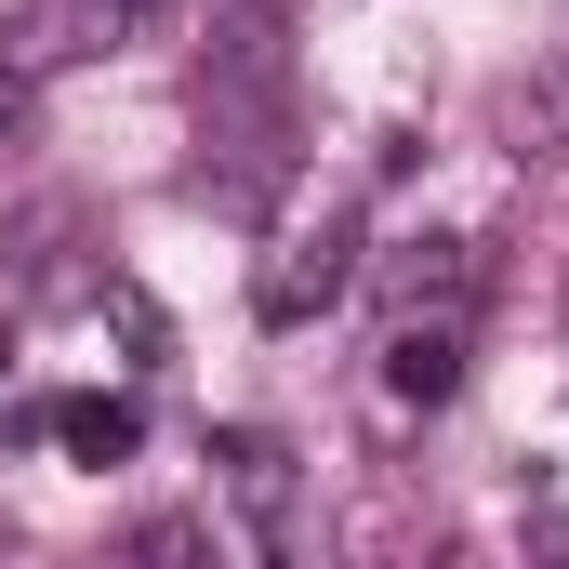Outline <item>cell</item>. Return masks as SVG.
<instances>
[{
	"label": "cell",
	"mask_w": 569,
	"mask_h": 569,
	"mask_svg": "<svg viewBox=\"0 0 569 569\" xmlns=\"http://www.w3.org/2000/svg\"><path fill=\"white\" fill-rule=\"evenodd\" d=\"M345 279H358V212L331 199L318 226H291L279 252H266V279H252V318H266V331H305V318H331V305H345Z\"/></svg>",
	"instance_id": "cell-1"
},
{
	"label": "cell",
	"mask_w": 569,
	"mask_h": 569,
	"mask_svg": "<svg viewBox=\"0 0 569 569\" xmlns=\"http://www.w3.org/2000/svg\"><path fill=\"white\" fill-rule=\"evenodd\" d=\"M463 358H477L463 305H398V331H385V398H411V411H437V398L463 385Z\"/></svg>",
	"instance_id": "cell-2"
},
{
	"label": "cell",
	"mask_w": 569,
	"mask_h": 569,
	"mask_svg": "<svg viewBox=\"0 0 569 569\" xmlns=\"http://www.w3.org/2000/svg\"><path fill=\"white\" fill-rule=\"evenodd\" d=\"M27 93H40V80H27V67H13V53H0V159H13V146H27Z\"/></svg>",
	"instance_id": "cell-6"
},
{
	"label": "cell",
	"mask_w": 569,
	"mask_h": 569,
	"mask_svg": "<svg viewBox=\"0 0 569 569\" xmlns=\"http://www.w3.org/2000/svg\"><path fill=\"white\" fill-rule=\"evenodd\" d=\"M53 450L107 477V463H133V450H146V411H133V398H53Z\"/></svg>",
	"instance_id": "cell-4"
},
{
	"label": "cell",
	"mask_w": 569,
	"mask_h": 569,
	"mask_svg": "<svg viewBox=\"0 0 569 569\" xmlns=\"http://www.w3.org/2000/svg\"><path fill=\"white\" fill-rule=\"evenodd\" d=\"M477 266H463V239H425V252H398V305H463Z\"/></svg>",
	"instance_id": "cell-5"
},
{
	"label": "cell",
	"mask_w": 569,
	"mask_h": 569,
	"mask_svg": "<svg viewBox=\"0 0 569 569\" xmlns=\"http://www.w3.org/2000/svg\"><path fill=\"white\" fill-rule=\"evenodd\" d=\"M212 463H226V503L252 517V543H266V557H291V450L239 425L226 450H212Z\"/></svg>",
	"instance_id": "cell-3"
},
{
	"label": "cell",
	"mask_w": 569,
	"mask_h": 569,
	"mask_svg": "<svg viewBox=\"0 0 569 569\" xmlns=\"http://www.w3.org/2000/svg\"><path fill=\"white\" fill-rule=\"evenodd\" d=\"M0 371H13V331H0Z\"/></svg>",
	"instance_id": "cell-7"
}]
</instances>
